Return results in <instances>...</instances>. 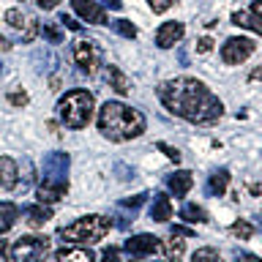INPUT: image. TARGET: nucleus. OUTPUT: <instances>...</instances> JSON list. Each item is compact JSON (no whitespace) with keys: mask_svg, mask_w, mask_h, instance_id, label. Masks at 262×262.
I'll list each match as a JSON object with an SVG mask.
<instances>
[{"mask_svg":"<svg viewBox=\"0 0 262 262\" xmlns=\"http://www.w3.org/2000/svg\"><path fill=\"white\" fill-rule=\"evenodd\" d=\"M235 262H262V259L251 251H235Z\"/></svg>","mask_w":262,"mask_h":262,"instance_id":"nucleus-35","label":"nucleus"},{"mask_svg":"<svg viewBox=\"0 0 262 262\" xmlns=\"http://www.w3.org/2000/svg\"><path fill=\"white\" fill-rule=\"evenodd\" d=\"M169 235H172V237H191L194 229H188V227H172Z\"/></svg>","mask_w":262,"mask_h":262,"instance_id":"nucleus-36","label":"nucleus"},{"mask_svg":"<svg viewBox=\"0 0 262 262\" xmlns=\"http://www.w3.org/2000/svg\"><path fill=\"white\" fill-rule=\"evenodd\" d=\"M112 28H115V33H120L123 38H137V28L128 19H115Z\"/></svg>","mask_w":262,"mask_h":262,"instance_id":"nucleus-28","label":"nucleus"},{"mask_svg":"<svg viewBox=\"0 0 262 262\" xmlns=\"http://www.w3.org/2000/svg\"><path fill=\"white\" fill-rule=\"evenodd\" d=\"M183 249H186V243L178 241V237H172V241H161V237H159V246H156V251H159L164 259L180 257V254H183Z\"/></svg>","mask_w":262,"mask_h":262,"instance_id":"nucleus-23","label":"nucleus"},{"mask_svg":"<svg viewBox=\"0 0 262 262\" xmlns=\"http://www.w3.org/2000/svg\"><path fill=\"white\" fill-rule=\"evenodd\" d=\"M112 229V219L101 216V213H90V216L77 219L69 227L57 229V237L69 246H93L98 241H104Z\"/></svg>","mask_w":262,"mask_h":262,"instance_id":"nucleus-3","label":"nucleus"},{"mask_svg":"<svg viewBox=\"0 0 262 262\" xmlns=\"http://www.w3.org/2000/svg\"><path fill=\"white\" fill-rule=\"evenodd\" d=\"M8 254H11V249H8V243L0 237V262H11V259H8Z\"/></svg>","mask_w":262,"mask_h":262,"instance_id":"nucleus-39","label":"nucleus"},{"mask_svg":"<svg viewBox=\"0 0 262 262\" xmlns=\"http://www.w3.org/2000/svg\"><path fill=\"white\" fill-rule=\"evenodd\" d=\"M71 8L90 25H110V16L96 0H71Z\"/></svg>","mask_w":262,"mask_h":262,"instance_id":"nucleus-11","label":"nucleus"},{"mask_svg":"<svg viewBox=\"0 0 262 262\" xmlns=\"http://www.w3.org/2000/svg\"><path fill=\"white\" fill-rule=\"evenodd\" d=\"M251 14L262 22V0H254V3H251Z\"/></svg>","mask_w":262,"mask_h":262,"instance_id":"nucleus-41","label":"nucleus"},{"mask_svg":"<svg viewBox=\"0 0 262 262\" xmlns=\"http://www.w3.org/2000/svg\"><path fill=\"white\" fill-rule=\"evenodd\" d=\"M191 186H194V178H191L188 169H180V172H175V175L167 178V188L175 196H186L188 191H191Z\"/></svg>","mask_w":262,"mask_h":262,"instance_id":"nucleus-16","label":"nucleus"},{"mask_svg":"<svg viewBox=\"0 0 262 262\" xmlns=\"http://www.w3.org/2000/svg\"><path fill=\"white\" fill-rule=\"evenodd\" d=\"M57 22H60L63 28H69V30H74V33H77V30H82V25H79V22H74L71 16H66V14H60V16H57Z\"/></svg>","mask_w":262,"mask_h":262,"instance_id":"nucleus-34","label":"nucleus"},{"mask_svg":"<svg viewBox=\"0 0 262 262\" xmlns=\"http://www.w3.org/2000/svg\"><path fill=\"white\" fill-rule=\"evenodd\" d=\"M28 19H30V16H25L19 8H8V11H6V22L11 25V28H16V30L28 28Z\"/></svg>","mask_w":262,"mask_h":262,"instance_id":"nucleus-25","label":"nucleus"},{"mask_svg":"<svg viewBox=\"0 0 262 262\" xmlns=\"http://www.w3.org/2000/svg\"><path fill=\"white\" fill-rule=\"evenodd\" d=\"M229 232H232L235 237H241V241H249V237L254 235V227L249 224V221H243V219H241V221H235V224L229 227Z\"/></svg>","mask_w":262,"mask_h":262,"instance_id":"nucleus-27","label":"nucleus"},{"mask_svg":"<svg viewBox=\"0 0 262 262\" xmlns=\"http://www.w3.org/2000/svg\"><path fill=\"white\" fill-rule=\"evenodd\" d=\"M71 167V156L63 150H52L44 156V164H41V172H44L47 180H66Z\"/></svg>","mask_w":262,"mask_h":262,"instance_id":"nucleus-8","label":"nucleus"},{"mask_svg":"<svg viewBox=\"0 0 262 262\" xmlns=\"http://www.w3.org/2000/svg\"><path fill=\"white\" fill-rule=\"evenodd\" d=\"M161 262H180V257H175V259H161Z\"/></svg>","mask_w":262,"mask_h":262,"instance_id":"nucleus-45","label":"nucleus"},{"mask_svg":"<svg viewBox=\"0 0 262 262\" xmlns=\"http://www.w3.org/2000/svg\"><path fill=\"white\" fill-rule=\"evenodd\" d=\"M16 183H19V164L11 156H0V186L6 191H14Z\"/></svg>","mask_w":262,"mask_h":262,"instance_id":"nucleus-13","label":"nucleus"},{"mask_svg":"<svg viewBox=\"0 0 262 262\" xmlns=\"http://www.w3.org/2000/svg\"><path fill=\"white\" fill-rule=\"evenodd\" d=\"M8 49H11V41H8V38H3V36H0V52H8Z\"/></svg>","mask_w":262,"mask_h":262,"instance_id":"nucleus-44","label":"nucleus"},{"mask_svg":"<svg viewBox=\"0 0 262 262\" xmlns=\"http://www.w3.org/2000/svg\"><path fill=\"white\" fill-rule=\"evenodd\" d=\"M74 60H77L82 71L93 77L98 71V66H101V52H98V47L93 41H74Z\"/></svg>","mask_w":262,"mask_h":262,"instance_id":"nucleus-7","label":"nucleus"},{"mask_svg":"<svg viewBox=\"0 0 262 262\" xmlns=\"http://www.w3.org/2000/svg\"><path fill=\"white\" fill-rule=\"evenodd\" d=\"M178 0H147V6L153 8V14H164L167 8H172Z\"/></svg>","mask_w":262,"mask_h":262,"instance_id":"nucleus-31","label":"nucleus"},{"mask_svg":"<svg viewBox=\"0 0 262 262\" xmlns=\"http://www.w3.org/2000/svg\"><path fill=\"white\" fill-rule=\"evenodd\" d=\"M159 246V237L156 235H147V232H139V235H131L126 243H123V251L128 254L131 259H145L150 257Z\"/></svg>","mask_w":262,"mask_h":262,"instance_id":"nucleus-9","label":"nucleus"},{"mask_svg":"<svg viewBox=\"0 0 262 262\" xmlns=\"http://www.w3.org/2000/svg\"><path fill=\"white\" fill-rule=\"evenodd\" d=\"M33 178H36V175H33V164L25 161L22 164V180H25V183H33Z\"/></svg>","mask_w":262,"mask_h":262,"instance_id":"nucleus-37","label":"nucleus"},{"mask_svg":"<svg viewBox=\"0 0 262 262\" xmlns=\"http://www.w3.org/2000/svg\"><path fill=\"white\" fill-rule=\"evenodd\" d=\"M156 147H159V150H161L164 156H167L169 161H175V164H180V150H178V147H172V145H167V142H159V145H156Z\"/></svg>","mask_w":262,"mask_h":262,"instance_id":"nucleus-30","label":"nucleus"},{"mask_svg":"<svg viewBox=\"0 0 262 262\" xmlns=\"http://www.w3.org/2000/svg\"><path fill=\"white\" fill-rule=\"evenodd\" d=\"M232 25H237V28H246V30H251V33H257V36H262V22H259L251 11H235V14H232Z\"/></svg>","mask_w":262,"mask_h":262,"instance_id":"nucleus-22","label":"nucleus"},{"mask_svg":"<svg viewBox=\"0 0 262 262\" xmlns=\"http://www.w3.org/2000/svg\"><path fill=\"white\" fill-rule=\"evenodd\" d=\"M36 3H38V8H44V11H52L60 0H36Z\"/></svg>","mask_w":262,"mask_h":262,"instance_id":"nucleus-40","label":"nucleus"},{"mask_svg":"<svg viewBox=\"0 0 262 262\" xmlns=\"http://www.w3.org/2000/svg\"><path fill=\"white\" fill-rule=\"evenodd\" d=\"M191 262H221V257L213 246H202V249H196L191 254Z\"/></svg>","mask_w":262,"mask_h":262,"instance_id":"nucleus-24","label":"nucleus"},{"mask_svg":"<svg viewBox=\"0 0 262 262\" xmlns=\"http://www.w3.org/2000/svg\"><path fill=\"white\" fill-rule=\"evenodd\" d=\"M93 110H96V98L88 90H69L57 101V118L69 128H85L93 120Z\"/></svg>","mask_w":262,"mask_h":262,"instance_id":"nucleus-4","label":"nucleus"},{"mask_svg":"<svg viewBox=\"0 0 262 262\" xmlns=\"http://www.w3.org/2000/svg\"><path fill=\"white\" fill-rule=\"evenodd\" d=\"M147 216H150L153 221H169L172 219V202H169V196L167 194H156L153 196V205L147 208Z\"/></svg>","mask_w":262,"mask_h":262,"instance_id":"nucleus-17","label":"nucleus"},{"mask_svg":"<svg viewBox=\"0 0 262 262\" xmlns=\"http://www.w3.org/2000/svg\"><path fill=\"white\" fill-rule=\"evenodd\" d=\"M41 33H44V38L49 41V44H60L63 41V30L57 28L55 22H44L41 25Z\"/></svg>","mask_w":262,"mask_h":262,"instance_id":"nucleus-26","label":"nucleus"},{"mask_svg":"<svg viewBox=\"0 0 262 262\" xmlns=\"http://www.w3.org/2000/svg\"><path fill=\"white\" fill-rule=\"evenodd\" d=\"M101 3L106 8H112V11H120V8H123V0H101Z\"/></svg>","mask_w":262,"mask_h":262,"instance_id":"nucleus-42","label":"nucleus"},{"mask_svg":"<svg viewBox=\"0 0 262 262\" xmlns=\"http://www.w3.org/2000/svg\"><path fill=\"white\" fill-rule=\"evenodd\" d=\"M55 262H96V257L85 246H63L55 254Z\"/></svg>","mask_w":262,"mask_h":262,"instance_id":"nucleus-14","label":"nucleus"},{"mask_svg":"<svg viewBox=\"0 0 262 262\" xmlns=\"http://www.w3.org/2000/svg\"><path fill=\"white\" fill-rule=\"evenodd\" d=\"M52 251V243L44 235H22L11 246V259L14 262H44L47 254Z\"/></svg>","mask_w":262,"mask_h":262,"instance_id":"nucleus-5","label":"nucleus"},{"mask_svg":"<svg viewBox=\"0 0 262 262\" xmlns=\"http://www.w3.org/2000/svg\"><path fill=\"white\" fill-rule=\"evenodd\" d=\"M183 33H186L183 22H164L159 28V33H156V47L159 49H172L180 38H183Z\"/></svg>","mask_w":262,"mask_h":262,"instance_id":"nucleus-12","label":"nucleus"},{"mask_svg":"<svg viewBox=\"0 0 262 262\" xmlns=\"http://www.w3.org/2000/svg\"><path fill=\"white\" fill-rule=\"evenodd\" d=\"M210 49H213V41L208 38V36H205V38H200V41H196V52H210Z\"/></svg>","mask_w":262,"mask_h":262,"instance_id":"nucleus-38","label":"nucleus"},{"mask_svg":"<svg viewBox=\"0 0 262 262\" xmlns=\"http://www.w3.org/2000/svg\"><path fill=\"white\" fill-rule=\"evenodd\" d=\"M0 74H3V66H0Z\"/></svg>","mask_w":262,"mask_h":262,"instance_id":"nucleus-47","label":"nucleus"},{"mask_svg":"<svg viewBox=\"0 0 262 262\" xmlns=\"http://www.w3.org/2000/svg\"><path fill=\"white\" fill-rule=\"evenodd\" d=\"M16 216H19V208H16L14 202H0V237L14 227Z\"/></svg>","mask_w":262,"mask_h":262,"instance_id":"nucleus-21","label":"nucleus"},{"mask_svg":"<svg viewBox=\"0 0 262 262\" xmlns=\"http://www.w3.org/2000/svg\"><path fill=\"white\" fill-rule=\"evenodd\" d=\"M249 79H251V82H262V66H259V69H254V71L249 74Z\"/></svg>","mask_w":262,"mask_h":262,"instance_id":"nucleus-43","label":"nucleus"},{"mask_svg":"<svg viewBox=\"0 0 262 262\" xmlns=\"http://www.w3.org/2000/svg\"><path fill=\"white\" fill-rule=\"evenodd\" d=\"M159 98L172 115L183 118L196 126H210L224 115V104L219 101V96L205 85V82L194 77H175L159 85Z\"/></svg>","mask_w":262,"mask_h":262,"instance_id":"nucleus-1","label":"nucleus"},{"mask_svg":"<svg viewBox=\"0 0 262 262\" xmlns=\"http://www.w3.org/2000/svg\"><path fill=\"white\" fill-rule=\"evenodd\" d=\"M227 186H229V169L221 167V169L213 172L210 180H208V194L210 196H221V194L227 191Z\"/></svg>","mask_w":262,"mask_h":262,"instance_id":"nucleus-20","label":"nucleus"},{"mask_svg":"<svg viewBox=\"0 0 262 262\" xmlns=\"http://www.w3.org/2000/svg\"><path fill=\"white\" fill-rule=\"evenodd\" d=\"M106 82H110V85L118 90L120 96H126L128 90H131V82H128V77L126 74H123L118 66H106Z\"/></svg>","mask_w":262,"mask_h":262,"instance_id":"nucleus-19","label":"nucleus"},{"mask_svg":"<svg viewBox=\"0 0 262 262\" xmlns=\"http://www.w3.org/2000/svg\"><path fill=\"white\" fill-rule=\"evenodd\" d=\"M145 115L123 101H106L98 110V131L112 142H128L145 131Z\"/></svg>","mask_w":262,"mask_h":262,"instance_id":"nucleus-2","label":"nucleus"},{"mask_svg":"<svg viewBox=\"0 0 262 262\" xmlns=\"http://www.w3.org/2000/svg\"><path fill=\"white\" fill-rule=\"evenodd\" d=\"M145 200H147V194L142 191V194H137V196H131V200H123V202L118 205V208H120V210H131V213H134V210H137V208H139V205H142Z\"/></svg>","mask_w":262,"mask_h":262,"instance_id":"nucleus-29","label":"nucleus"},{"mask_svg":"<svg viewBox=\"0 0 262 262\" xmlns=\"http://www.w3.org/2000/svg\"><path fill=\"white\" fill-rule=\"evenodd\" d=\"M69 194V180H41L38 188H36V196L41 205H52V202H60L63 196Z\"/></svg>","mask_w":262,"mask_h":262,"instance_id":"nucleus-10","label":"nucleus"},{"mask_svg":"<svg viewBox=\"0 0 262 262\" xmlns=\"http://www.w3.org/2000/svg\"><path fill=\"white\" fill-rule=\"evenodd\" d=\"M101 262H120V249H118V246H110V249H104Z\"/></svg>","mask_w":262,"mask_h":262,"instance_id":"nucleus-33","label":"nucleus"},{"mask_svg":"<svg viewBox=\"0 0 262 262\" xmlns=\"http://www.w3.org/2000/svg\"><path fill=\"white\" fill-rule=\"evenodd\" d=\"M30 98H28V93L25 90H16V93H8V104H14V106H25Z\"/></svg>","mask_w":262,"mask_h":262,"instance_id":"nucleus-32","label":"nucleus"},{"mask_svg":"<svg viewBox=\"0 0 262 262\" xmlns=\"http://www.w3.org/2000/svg\"><path fill=\"white\" fill-rule=\"evenodd\" d=\"M128 262H142V259H128Z\"/></svg>","mask_w":262,"mask_h":262,"instance_id":"nucleus-46","label":"nucleus"},{"mask_svg":"<svg viewBox=\"0 0 262 262\" xmlns=\"http://www.w3.org/2000/svg\"><path fill=\"white\" fill-rule=\"evenodd\" d=\"M22 213H25L28 227H33V229H41L49 219H52V208H49V205H41V202L38 205H28Z\"/></svg>","mask_w":262,"mask_h":262,"instance_id":"nucleus-15","label":"nucleus"},{"mask_svg":"<svg viewBox=\"0 0 262 262\" xmlns=\"http://www.w3.org/2000/svg\"><path fill=\"white\" fill-rule=\"evenodd\" d=\"M180 219L188 221V224H208V210L200 208V205H194V202H186L183 208H180Z\"/></svg>","mask_w":262,"mask_h":262,"instance_id":"nucleus-18","label":"nucleus"},{"mask_svg":"<svg viewBox=\"0 0 262 262\" xmlns=\"http://www.w3.org/2000/svg\"><path fill=\"white\" fill-rule=\"evenodd\" d=\"M254 49H257V44H254L251 38L232 36V38L224 41V47H221V60H224L227 66H241L254 55Z\"/></svg>","mask_w":262,"mask_h":262,"instance_id":"nucleus-6","label":"nucleus"}]
</instances>
